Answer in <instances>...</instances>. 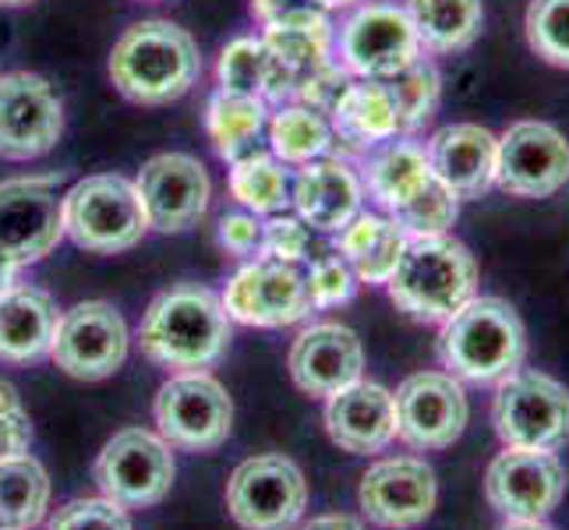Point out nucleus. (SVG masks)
Listing matches in <instances>:
<instances>
[{"instance_id":"nucleus-1","label":"nucleus","mask_w":569,"mask_h":530,"mask_svg":"<svg viewBox=\"0 0 569 530\" xmlns=\"http://www.w3.org/2000/svg\"><path fill=\"white\" fill-rule=\"evenodd\" d=\"M230 316L209 287L181 283L149 304L139 329L142 353L170 371H206L230 347Z\"/></svg>"},{"instance_id":"nucleus-2","label":"nucleus","mask_w":569,"mask_h":530,"mask_svg":"<svg viewBox=\"0 0 569 530\" xmlns=\"http://www.w3.org/2000/svg\"><path fill=\"white\" fill-rule=\"evenodd\" d=\"M436 353L453 379L499 386L527 361V326L502 298H470L439 326Z\"/></svg>"},{"instance_id":"nucleus-3","label":"nucleus","mask_w":569,"mask_h":530,"mask_svg":"<svg viewBox=\"0 0 569 530\" xmlns=\"http://www.w3.org/2000/svg\"><path fill=\"white\" fill-rule=\"evenodd\" d=\"M202 74L194 36L163 18L134 22L110 53V82L131 103L167 107L181 100Z\"/></svg>"},{"instance_id":"nucleus-4","label":"nucleus","mask_w":569,"mask_h":530,"mask_svg":"<svg viewBox=\"0 0 569 530\" xmlns=\"http://www.w3.org/2000/svg\"><path fill=\"white\" fill-rule=\"evenodd\" d=\"M478 259L453 233L410 238L400 266L386 283L389 301L425 326H442L470 298H478Z\"/></svg>"},{"instance_id":"nucleus-5","label":"nucleus","mask_w":569,"mask_h":530,"mask_svg":"<svg viewBox=\"0 0 569 530\" xmlns=\"http://www.w3.org/2000/svg\"><path fill=\"white\" fill-rule=\"evenodd\" d=\"M64 233L96 254H117L139 244L149 233V216L139 184L121 173L82 177L64 194Z\"/></svg>"},{"instance_id":"nucleus-6","label":"nucleus","mask_w":569,"mask_h":530,"mask_svg":"<svg viewBox=\"0 0 569 530\" xmlns=\"http://www.w3.org/2000/svg\"><path fill=\"white\" fill-rule=\"evenodd\" d=\"M332 43H337V64L350 78H371V82H386L425 57L407 8L392 0L358 4L332 32Z\"/></svg>"},{"instance_id":"nucleus-7","label":"nucleus","mask_w":569,"mask_h":530,"mask_svg":"<svg viewBox=\"0 0 569 530\" xmlns=\"http://www.w3.org/2000/svg\"><path fill=\"white\" fill-rule=\"evenodd\" d=\"M492 424L502 446L556 453L569 442V389L548 371L520 368L496 389Z\"/></svg>"},{"instance_id":"nucleus-8","label":"nucleus","mask_w":569,"mask_h":530,"mask_svg":"<svg viewBox=\"0 0 569 530\" xmlns=\"http://www.w3.org/2000/svg\"><path fill=\"white\" fill-rule=\"evenodd\" d=\"M156 428L170 449L212 453L233 431V400L209 371H178L156 392Z\"/></svg>"},{"instance_id":"nucleus-9","label":"nucleus","mask_w":569,"mask_h":530,"mask_svg":"<svg viewBox=\"0 0 569 530\" xmlns=\"http://www.w3.org/2000/svg\"><path fill=\"white\" fill-rule=\"evenodd\" d=\"M305 506L308 481L283 453L251 457L227 481V509L241 530H293Z\"/></svg>"},{"instance_id":"nucleus-10","label":"nucleus","mask_w":569,"mask_h":530,"mask_svg":"<svg viewBox=\"0 0 569 530\" xmlns=\"http://www.w3.org/2000/svg\"><path fill=\"white\" fill-rule=\"evenodd\" d=\"M173 474V449L146 428H124L103 446L96 457L92 478L100 496L124 509H149L170 496Z\"/></svg>"},{"instance_id":"nucleus-11","label":"nucleus","mask_w":569,"mask_h":530,"mask_svg":"<svg viewBox=\"0 0 569 530\" xmlns=\"http://www.w3.org/2000/svg\"><path fill=\"white\" fill-rule=\"evenodd\" d=\"M131 332L124 316L107 301H82L57 322L50 358L71 379L100 382L128 361Z\"/></svg>"},{"instance_id":"nucleus-12","label":"nucleus","mask_w":569,"mask_h":530,"mask_svg":"<svg viewBox=\"0 0 569 530\" xmlns=\"http://www.w3.org/2000/svg\"><path fill=\"white\" fill-rule=\"evenodd\" d=\"M566 496V467L548 449L502 446L485 470V499L502 520H548Z\"/></svg>"},{"instance_id":"nucleus-13","label":"nucleus","mask_w":569,"mask_h":530,"mask_svg":"<svg viewBox=\"0 0 569 530\" xmlns=\"http://www.w3.org/2000/svg\"><path fill=\"white\" fill-rule=\"evenodd\" d=\"M397 400V439L418 453L449 449L470 421L463 382L449 371H415L392 392Z\"/></svg>"},{"instance_id":"nucleus-14","label":"nucleus","mask_w":569,"mask_h":530,"mask_svg":"<svg viewBox=\"0 0 569 530\" xmlns=\"http://www.w3.org/2000/svg\"><path fill=\"white\" fill-rule=\"evenodd\" d=\"M64 134V103L32 71L0 74V160H39Z\"/></svg>"},{"instance_id":"nucleus-15","label":"nucleus","mask_w":569,"mask_h":530,"mask_svg":"<svg viewBox=\"0 0 569 530\" xmlns=\"http://www.w3.org/2000/svg\"><path fill=\"white\" fill-rule=\"evenodd\" d=\"M569 184V142L556 124L517 121L499 134L496 188L513 199H552Z\"/></svg>"},{"instance_id":"nucleus-16","label":"nucleus","mask_w":569,"mask_h":530,"mask_svg":"<svg viewBox=\"0 0 569 530\" xmlns=\"http://www.w3.org/2000/svg\"><path fill=\"white\" fill-rule=\"evenodd\" d=\"M439 502V478L421 457H386L365 470L358 506L368 523L382 530L421 527Z\"/></svg>"},{"instance_id":"nucleus-17","label":"nucleus","mask_w":569,"mask_h":530,"mask_svg":"<svg viewBox=\"0 0 569 530\" xmlns=\"http://www.w3.org/2000/svg\"><path fill=\"white\" fill-rule=\"evenodd\" d=\"M223 308L230 322L259 326V329H283L311 316L308 283L290 262L254 259L241 266L227 280Z\"/></svg>"},{"instance_id":"nucleus-18","label":"nucleus","mask_w":569,"mask_h":530,"mask_svg":"<svg viewBox=\"0 0 569 530\" xmlns=\"http://www.w3.org/2000/svg\"><path fill=\"white\" fill-rule=\"evenodd\" d=\"M53 177L0 181V248L18 266H32L64 238V199Z\"/></svg>"},{"instance_id":"nucleus-19","label":"nucleus","mask_w":569,"mask_h":530,"mask_svg":"<svg viewBox=\"0 0 569 530\" xmlns=\"http://www.w3.org/2000/svg\"><path fill=\"white\" fill-rule=\"evenodd\" d=\"M139 194L149 216V230L184 233L209 212V170L188 152H160L139 170Z\"/></svg>"},{"instance_id":"nucleus-20","label":"nucleus","mask_w":569,"mask_h":530,"mask_svg":"<svg viewBox=\"0 0 569 530\" xmlns=\"http://www.w3.org/2000/svg\"><path fill=\"white\" fill-rule=\"evenodd\" d=\"M290 379L308 397H332L365 379V347L355 329L340 322H316L298 332L290 347Z\"/></svg>"},{"instance_id":"nucleus-21","label":"nucleus","mask_w":569,"mask_h":530,"mask_svg":"<svg viewBox=\"0 0 569 530\" xmlns=\"http://www.w3.org/2000/svg\"><path fill=\"white\" fill-rule=\"evenodd\" d=\"M326 431L343 453L376 457L397 439V400L379 382H350L326 397Z\"/></svg>"},{"instance_id":"nucleus-22","label":"nucleus","mask_w":569,"mask_h":530,"mask_svg":"<svg viewBox=\"0 0 569 530\" xmlns=\"http://www.w3.org/2000/svg\"><path fill=\"white\" fill-rule=\"evenodd\" d=\"M431 173L457 194L460 202H475L496 188L499 134L481 124H446L425 142Z\"/></svg>"},{"instance_id":"nucleus-23","label":"nucleus","mask_w":569,"mask_h":530,"mask_svg":"<svg viewBox=\"0 0 569 530\" xmlns=\"http://www.w3.org/2000/svg\"><path fill=\"white\" fill-rule=\"evenodd\" d=\"M290 202L305 227L337 233L361 212L365 184L358 170L347 167L340 156H322V160L301 163L298 177L290 181Z\"/></svg>"},{"instance_id":"nucleus-24","label":"nucleus","mask_w":569,"mask_h":530,"mask_svg":"<svg viewBox=\"0 0 569 530\" xmlns=\"http://www.w3.org/2000/svg\"><path fill=\"white\" fill-rule=\"evenodd\" d=\"M329 124L337 134L340 152H371L376 146L400 139V110L386 82H371V78H355L340 96V103L329 110Z\"/></svg>"},{"instance_id":"nucleus-25","label":"nucleus","mask_w":569,"mask_h":530,"mask_svg":"<svg viewBox=\"0 0 569 530\" xmlns=\"http://www.w3.org/2000/svg\"><path fill=\"white\" fill-rule=\"evenodd\" d=\"M57 322H61V308L50 293L18 283L0 298V361L29 364L50 358Z\"/></svg>"},{"instance_id":"nucleus-26","label":"nucleus","mask_w":569,"mask_h":530,"mask_svg":"<svg viewBox=\"0 0 569 530\" xmlns=\"http://www.w3.org/2000/svg\"><path fill=\"white\" fill-rule=\"evenodd\" d=\"M358 177H361L368 199L389 216L415 199L436 173H431L425 146L400 134V139H389L371 152H365Z\"/></svg>"},{"instance_id":"nucleus-27","label":"nucleus","mask_w":569,"mask_h":530,"mask_svg":"<svg viewBox=\"0 0 569 530\" xmlns=\"http://www.w3.org/2000/svg\"><path fill=\"white\" fill-rule=\"evenodd\" d=\"M407 233L379 212H358L343 230H337V248L340 259L355 269L358 283L368 287H386L392 269L400 266V254L407 248Z\"/></svg>"},{"instance_id":"nucleus-28","label":"nucleus","mask_w":569,"mask_h":530,"mask_svg":"<svg viewBox=\"0 0 569 530\" xmlns=\"http://www.w3.org/2000/svg\"><path fill=\"white\" fill-rule=\"evenodd\" d=\"M216 82L220 92L233 96H259L266 103H293V74L266 50L262 39L238 36L223 47L220 61H216Z\"/></svg>"},{"instance_id":"nucleus-29","label":"nucleus","mask_w":569,"mask_h":530,"mask_svg":"<svg viewBox=\"0 0 569 530\" xmlns=\"http://www.w3.org/2000/svg\"><path fill=\"white\" fill-rule=\"evenodd\" d=\"M425 53H460L478 43L485 29L481 0H407Z\"/></svg>"},{"instance_id":"nucleus-30","label":"nucleus","mask_w":569,"mask_h":530,"mask_svg":"<svg viewBox=\"0 0 569 530\" xmlns=\"http://www.w3.org/2000/svg\"><path fill=\"white\" fill-rule=\"evenodd\" d=\"M50 506V478L36 457L0 460V530H32Z\"/></svg>"},{"instance_id":"nucleus-31","label":"nucleus","mask_w":569,"mask_h":530,"mask_svg":"<svg viewBox=\"0 0 569 530\" xmlns=\"http://www.w3.org/2000/svg\"><path fill=\"white\" fill-rule=\"evenodd\" d=\"M269 146L272 156L283 163H311L322 156H340L337 134H332L329 117L305 103H283L269 121Z\"/></svg>"},{"instance_id":"nucleus-32","label":"nucleus","mask_w":569,"mask_h":530,"mask_svg":"<svg viewBox=\"0 0 569 530\" xmlns=\"http://www.w3.org/2000/svg\"><path fill=\"white\" fill-rule=\"evenodd\" d=\"M266 128V100L259 96H233L216 92L206 103V131L212 139V149L220 152V160H238L251 152Z\"/></svg>"},{"instance_id":"nucleus-33","label":"nucleus","mask_w":569,"mask_h":530,"mask_svg":"<svg viewBox=\"0 0 569 530\" xmlns=\"http://www.w3.org/2000/svg\"><path fill=\"white\" fill-rule=\"evenodd\" d=\"M230 194L254 216H277L290 206V173L272 152H244L230 163Z\"/></svg>"},{"instance_id":"nucleus-34","label":"nucleus","mask_w":569,"mask_h":530,"mask_svg":"<svg viewBox=\"0 0 569 530\" xmlns=\"http://www.w3.org/2000/svg\"><path fill=\"white\" fill-rule=\"evenodd\" d=\"M262 43L293 74L298 86L316 68L332 61V26L326 14L301 18V22H283V26H266Z\"/></svg>"},{"instance_id":"nucleus-35","label":"nucleus","mask_w":569,"mask_h":530,"mask_svg":"<svg viewBox=\"0 0 569 530\" xmlns=\"http://www.w3.org/2000/svg\"><path fill=\"white\" fill-rule=\"evenodd\" d=\"M386 86L392 92V100H397L403 134H415L436 117L439 100H442V74L436 64L425 61V57H418V61L403 68L400 74L386 78Z\"/></svg>"},{"instance_id":"nucleus-36","label":"nucleus","mask_w":569,"mask_h":530,"mask_svg":"<svg viewBox=\"0 0 569 530\" xmlns=\"http://www.w3.org/2000/svg\"><path fill=\"white\" fill-rule=\"evenodd\" d=\"M457 216H460V199L439 181V177H431L407 206L389 212V220L397 223L407 238H431V233H449V227L457 223Z\"/></svg>"},{"instance_id":"nucleus-37","label":"nucleus","mask_w":569,"mask_h":530,"mask_svg":"<svg viewBox=\"0 0 569 530\" xmlns=\"http://www.w3.org/2000/svg\"><path fill=\"white\" fill-rule=\"evenodd\" d=\"M523 32L545 64L569 71V0H531Z\"/></svg>"},{"instance_id":"nucleus-38","label":"nucleus","mask_w":569,"mask_h":530,"mask_svg":"<svg viewBox=\"0 0 569 530\" xmlns=\"http://www.w3.org/2000/svg\"><path fill=\"white\" fill-rule=\"evenodd\" d=\"M308 283V298L316 311H329V308H340L350 304L358 293V277L340 254H322V259L311 262V272L305 277Z\"/></svg>"},{"instance_id":"nucleus-39","label":"nucleus","mask_w":569,"mask_h":530,"mask_svg":"<svg viewBox=\"0 0 569 530\" xmlns=\"http://www.w3.org/2000/svg\"><path fill=\"white\" fill-rule=\"evenodd\" d=\"M47 530H134L124 506L110 499H71L53 513Z\"/></svg>"},{"instance_id":"nucleus-40","label":"nucleus","mask_w":569,"mask_h":530,"mask_svg":"<svg viewBox=\"0 0 569 530\" xmlns=\"http://www.w3.org/2000/svg\"><path fill=\"white\" fill-rule=\"evenodd\" d=\"M308 254V227L298 216H272L269 223H262V244L254 259H272V262H290L298 266Z\"/></svg>"},{"instance_id":"nucleus-41","label":"nucleus","mask_w":569,"mask_h":530,"mask_svg":"<svg viewBox=\"0 0 569 530\" xmlns=\"http://www.w3.org/2000/svg\"><path fill=\"white\" fill-rule=\"evenodd\" d=\"M350 82H355V78H350L337 61H329V64L311 71L298 86V92H293V103H305V107L319 110V113H329L332 107L340 103V96L347 92Z\"/></svg>"},{"instance_id":"nucleus-42","label":"nucleus","mask_w":569,"mask_h":530,"mask_svg":"<svg viewBox=\"0 0 569 530\" xmlns=\"http://www.w3.org/2000/svg\"><path fill=\"white\" fill-rule=\"evenodd\" d=\"M216 241H220L223 251L238 254V259H251L259 254L262 244V223L254 212H223L220 223H216Z\"/></svg>"},{"instance_id":"nucleus-43","label":"nucleus","mask_w":569,"mask_h":530,"mask_svg":"<svg viewBox=\"0 0 569 530\" xmlns=\"http://www.w3.org/2000/svg\"><path fill=\"white\" fill-rule=\"evenodd\" d=\"M251 14L262 26H283V22H301V18L326 14L316 0H251Z\"/></svg>"},{"instance_id":"nucleus-44","label":"nucleus","mask_w":569,"mask_h":530,"mask_svg":"<svg viewBox=\"0 0 569 530\" xmlns=\"http://www.w3.org/2000/svg\"><path fill=\"white\" fill-rule=\"evenodd\" d=\"M32 446V421L26 414V407L0 414V460L26 457Z\"/></svg>"},{"instance_id":"nucleus-45","label":"nucleus","mask_w":569,"mask_h":530,"mask_svg":"<svg viewBox=\"0 0 569 530\" xmlns=\"http://www.w3.org/2000/svg\"><path fill=\"white\" fill-rule=\"evenodd\" d=\"M301 530H368V527L350 513H326V517H311Z\"/></svg>"},{"instance_id":"nucleus-46","label":"nucleus","mask_w":569,"mask_h":530,"mask_svg":"<svg viewBox=\"0 0 569 530\" xmlns=\"http://www.w3.org/2000/svg\"><path fill=\"white\" fill-rule=\"evenodd\" d=\"M26 266H18L11 254L0 248V298H4V293H11L14 287H18V272H22Z\"/></svg>"},{"instance_id":"nucleus-47","label":"nucleus","mask_w":569,"mask_h":530,"mask_svg":"<svg viewBox=\"0 0 569 530\" xmlns=\"http://www.w3.org/2000/svg\"><path fill=\"white\" fill-rule=\"evenodd\" d=\"M22 407V397H18V389L11 382L0 379V414H11V410Z\"/></svg>"},{"instance_id":"nucleus-48","label":"nucleus","mask_w":569,"mask_h":530,"mask_svg":"<svg viewBox=\"0 0 569 530\" xmlns=\"http://www.w3.org/2000/svg\"><path fill=\"white\" fill-rule=\"evenodd\" d=\"M496 530H556V527L548 523V520H506Z\"/></svg>"},{"instance_id":"nucleus-49","label":"nucleus","mask_w":569,"mask_h":530,"mask_svg":"<svg viewBox=\"0 0 569 530\" xmlns=\"http://www.w3.org/2000/svg\"><path fill=\"white\" fill-rule=\"evenodd\" d=\"M316 4H319L322 11H343V8L361 4V0H316Z\"/></svg>"},{"instance_id":"nucleus-50","label":"nucleus","mask_w":569,"mask_h":530,"mask_svg":"<svg viewBox=\"0 0 569 530\" xmlns=\"http://www.w3.org/2000/svg\"><path fill=\"white\" fill-rule=\"evenodd\" d=\"M36 0H0V8H29Z\"/></svg>"}]
</instances>
